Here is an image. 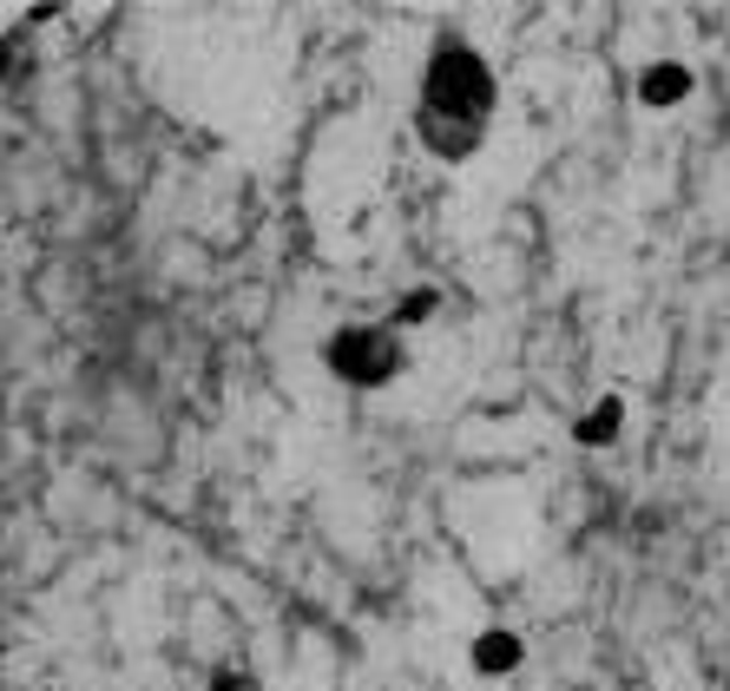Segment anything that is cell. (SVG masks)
<instances>
[{
  "mask_svg": "<svg viewBox=\"0 0 730 691\" xmlns=\"http://www.w3.org/2000/svg\"><path fill=\"white\" fill-rule=\"evenodd\" d=\"M211 691H257V679H244V672H217Z\"/></svg>",
  "mask_w": 730,
  "mask_h": 691,
  "instance_id": "52a82bcc",
  "label": "cell"
},
{
  "mask_svg": "<svg viewBox=\"0 0 730 691\" xmlns=\"http://www.w3.org/2000/svg\"><path fill=\"white\" fill-rule=\"evenodd\" d=\"M514 666H520V639H514V633H481V639H474V672L501 679V672H514Z\"/></svg>",
  "mask_w": 730,
  "mask_h": 691,
  "instance_id": "277c9868",
  "label": "cell"
},
{
  "mask_svg": "<svg viewBox=\"0 0 730 691\" xmlns=\"http://www.w3.org/2000/svg\"><path fill=\"white\" fill-rule=\"evenodd\" d=\"M613 428H619V402H599V415L580 422V442H613Z\"/></svg>",
  "mask_w": 730,
  "mask_h": 691,
  "instance_id": "5b68a950",
  "label": "cell"
},
{
  "mask_svg": "<svg viewBox=\"0 0 730 691\" xmlns=\"http://www.w3.org/2000/svg\"><path fill=\"white\" fill-rule=\"evenodd\" d=\"M692 92V73L678 66V59H659V66H645V79H639V99L645 105H678Z\"/></svg>",
  "mask_w": 730,
  "mask_h": 691,
  "instance_id": "3957f363",
  "label": "cell"
},
{
  "mask_svg": "<svg viewBox=\"0 0 730 691\" xmlns=\"http://www.w3.org/2000/svg\"><path fill=\"white\" fill-rule=\"evenodd\" d=\"M329 369L342 376V382H389L395 369H402V349H395V336L389 330H342L336 343H329Z\"/></svg>",
  "mask_w": 730,
  "mask_h": 691,
  "instance_id": "7a4b0ae2",
  "label": "cell"
},
{
  "mask_svg": "<svg viewBox=\"0 0 730 691\" xmlns=\"http://www.w3.org/2000/svg\"><path fill=\"white\" fill-rule=\"evenodd\" d=\"M494 105V73L474 46H441L428 59V79H422V138L441 152V158H468L481 145V119Z\"/></svg>",
  "mask_w": 730,
  "mask_h": 691,
  "instance_id": "6da1fadb",
  "label": "cell"
},
{
  "mask_svg": "<svg viewBox=\"0 0 730 691\" xmlns=\"http://www.w3.org/2000/svg\"><path fill=\"white\" fill-rule=\"evenodd\" d=\"M395 316H402V323H422V316H435V290H408Z\"/></svg>",
  "mask_w": 730,
  "mask_h": 691,
  "instance_id": "8992f818",
  "label": "cell"
}]
</instances>
